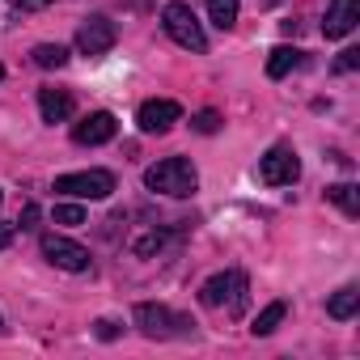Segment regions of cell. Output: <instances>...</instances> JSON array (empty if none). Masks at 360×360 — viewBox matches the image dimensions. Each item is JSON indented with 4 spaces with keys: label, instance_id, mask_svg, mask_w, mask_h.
<instances>
[{
    "label": "cell",
    "instance_id": "6da1fadb",
    "mask_svg": "<svg viewBox=\"0 0 360 360\" xmlns=\"http://www.w3.org/2000/svg\"><path fill=\"white\" fill-rule=\"evenodd\" d=\"M144 187L157 195H174V200H187L200 187V169L191 165V157H165L157 165L144 169Z\"/></svg>",
    "mask_w": 360,
    "mask_h": 360
},
{
    "label": "cell",
    "instance_id": "7a4b0ae2",
    "mask_svg": "<svg viewBox=\"0 0 360 360\" xmlns=\"http://www.w3.org/2000/svg\"><path fill=\"white\" fill-rule=\"evenodd\" d=\"M161 26H165V34H169L178 47H187V51H195V56L208 51V34H204L200 18L191 13V5H183V0H169V5H165Z\"/></svg>",
    "mask_w": 360,
    "mask_h": 360
},
{
    "label": "cell",
    "instance_id": "3957f363",
    "mask_svg": "<svg viewBox=\"0 0 360 360\" xmlns=\"http://www.w3.org/2000/svg\"><path fill=\"white\" fill-rule=\"evenodd\" d=\"M200 301L208 309H221L229 301V314L238 318L246 309V276L242 271H217V276H208L204 288H200Z\"/></svg>",
    "mask_w": 360,
    "mask_h": 360
},
{
    "label": "cell",
    "instance_id": "277c9868",
    "mask_svg": "<svg viewBox=\"0 0 360 360\" xmlns=\"http://www.w3.org/2000/svg\"><path fill=\"white\" fill-rule=\"evenodd\" d=\"M56 191L72 195V200H106L115 191V174L110 169H77V174H60Z\"/></svg>",
    "mask_w": 360,
    "mask_h": 360
},
{
    "label": "cell",
    "instance_id": "5b68a950",
    "mask_svg": "<svg viewBox=\"0 0 360 360\" xmlns=\"http://www.w3.org/2000/svg\"><path fill=\"white\" fill-rule=\"evenodd\" d=\"M297 178H301V161H297L292 148L276 144V148H267L259 157V183H267V187H292Z\"/></svg>",
    "mask_w": 360,
    "mask_h": 360
},
{
    "label": "cell",
    "instance_id": "8992f818",
    "mask_svg": "<svg viewBox=\"0 0 360 360\" xmlns=\"http://www.w3.org/2000/svg\"><path fill=\"white\" fill-rule=\"evenodd\" d=\"M131 318H136L140 335H148V339H174V335H183V326H187V318H178V314H169L165 305H153V301H140L131 309Z\"/></svg>",
    "mask_w": 360,
    "mask_h": 360
},
{
    "label": "cell",
    "instance_id": "52a82bcc",
    "mask_svg": "<svg viewBox=\"0 0 360 360\" xmlns=\"http://www.w3.org/2000/svg\"><path fill=\"white\" fill-rule=\"evenodd\" d=\"M43 259L47 263H56L60 271H89V250L81 246V242H72V238H64V233H43Z\"/></svg>",
    "mask_w": 360,
    "mask_h": 360
},
{
    "label": "cell",
    "instance_id": "ba28073f",
    "mask_svg": "<svg viewBox=\"0 0 360 360\" xmlns=\"http://www.w3.org/2000/svg\"><path fill=\"white\" fill-rule=\"evenodd\" d=\"M119 43V26L110 22V18H85L81 26H77V51L81 56H106L110 47Z\"/></svg>",
    "mask_w": 360,
    "mask_h": 360
},
{
    "label": "cell",
    "instance_id": "9c48e42d",
    "mask_svg": "<svg viewBox=\"0 0 360 360\" xmlns=\"http://www.w3.org/2000/svg\"><path fill=\"white\" fill-rule=\"evenodd\" d=\"M178 119H183V106L169 102V98H148V102L136 110V123H140L144 136H165Z\"/></svg>",
    "mask_w": 360,
    "mask_h": 360
},
{
    "label": "cell",
    "instance_id": "30bf717a",
    "mask_svg": "<svg viewBox=\"0 0 360 360\" xmlns=\"http://www.w3.org/2000/svg\"><path fill=\"white\" fill-rule=\"evenodd\" d=\"M115 131H119L115 115H110V110H94V115H85V119L72 127V140H77V144H85V148H98V144L115 140Z\"/></svg>",
    "mask_w": 360,
    "mask_h": 360
},
{
    "label": "cell",
    "instance_id": "8fae6325",
    "mask_svg": "<svg viewBox=\"0 0 360 360\" xmlns=\"http://www.w3.org/2000/svg\"><path fill=\"white\" fill-rule=\"evenodd\" d=\"M360 22V0H330L326 18H322V34L326 39H347Z\"/></svg>",
    "mask_w": 360,
    "mask_h": 360
},
{
    "label": "cell",
    "instance_id": "7c38bea8",
    "mask_svg": "<svg viewBox=\"0 0 360 360\" xmlns=\"http://www.w3.org/2000/svg\"><path fill=\"white\" fill-rule=\"evenodd\" d=\"M39 115H43L47 123L72 119V94H68V89H39Z\"/></svg>",
    "mask_w": 360,
    "mask_h": 360
},
{
    "label": "cell",
    "instance_id": "4fadbf2b",
    "mask_svg": "<svg viewBox=\"0 0 360 360\" xmlns=\"http://www.w3.org/2000/svg\"><path fill=\"white\" fill-rule=\"evenodd\" d=\"M356 309H360V288L356 284H343L330 301H326V314L335 318V322H347V318H356Z\"/></svg>",
    "mask_w": 360,
    "mask_h": 360
},
{
    "label": "cell",
    "instance_id": "5bb4252c",
    "mask_svg": "<svg viewBox=\"0 0 360 360\" xmlns=\"http://www.w3.org/2000/svg\"><path fill=\"white\" fill-rule=\"evenodd\" d=\"M301 60H305V56H301L297 47H276V51L267 56V77H271V81H284L292 68H301Z\"/></svg>",
    "mask_w": 360,
    "mask_h": 360
},
{
    "label": "cell",
    "instance_id": "9a60e30c",
    "mask_svg": "<svg viewBox=\"0 0 360 360\" xmlns=\"http://www.w3.org/2000/svg\"><path fill=\"white\" fill-rule=\"evenodd\" d=\"M326 200L343 212V217H360V187H352V183H335V187H326Z\"/></svg>",
    "mask_w": 360,
    "mask_h": 360
},
{
    "label": "cell",
    "instance_id": "2e32d148",
    "mask_svg": "<svg viewBox=\"0 0 360 360\" xmlns=\"http://www.w3.org/2000/svg\"><path fill=\"white\" fill-rule=\"evenodd\" d=\"M208 18L217 30H233L238 26V0H208Z\"/></svg>",
    "mask_w": 360,
    "mask_h": 360
},
{
    "label": "cell",
    "instance_id": "e0dca14e",
    "mask_svg": "<svg viewBox=\"0 0 360 360\" xmlns=\"http://www.w3.org/2000/svg\"><path fill=\"white\" fill-rule=\"evenodd\" d=\"M30 60H34L39 68H64V64H68V47H60V43H39V47L30 51Z\"/></svg>",
    "mask_w": 360,
    "mask_h": 360
},
{
    "label": "cell",
    "instance_id": "ac0fdd59",
    "mask_svg": "<svg viewBox=\"0 0 360 360\" xmlns=\"http://www.w3.org/2000/svg\"><path fill=\"white\" fill-rule=\"evenodd\" d=\"M284 314H288V305H284V301H271V305H267V309H263V314L255 318V326H250V330H255V335L263 339V335H271V330H276V326L284 322Z\"/></svg>",
    "mask_w": 360,
    "mask_h": 360
},
{
    "label": "cell",
    "instance_id": "d6986e66",
    "mask_svg": "<svg viewBox=\"0 0 360 360\" xmlns=\"http://www.w3.org/2000/svg\"><path fill=\"white\" fill-rule=\"evenodd\" d=\"M56 225H68V229H77V225H85V208L81 204H56Z\"/></svg>",
    "mask_w": 360,
    "mask_h": 360
},
{
    "label": "cell",
    "instance_id": "ffe728a7",
    "mask_svg": "<svg viewBox=\"0 0 360 360\" xmlns=\"http://www.w3.org/2000/svg\"><path fill=\"white\" fill-rule=\"evenodd\" d=\"M161 246H165V233H161V229H157V233H144L140 242H131V250H136L140 259H148V255H157Z\"/></svg>",
    "mask_w": 360,
    "mask_h": 360
},
{
    "label": "cell",
    "instance_id": "44dd1931",
    "mask_svg": "<svg viewBox=\"0 0 360 360\" xmlns=\"http://www.w3.org/2000/svg\"><path fill=\"white\" fill-rule=\"evenodd\" d=\"M191 127H195V131H204V136H212V131L221 127V115H217V110H200V115L191 119Z\"/></svg>",
    "mask_w": 360,
    "mask_h": 360
},
{
    "label": "cell",
    "instance_id": "7402d4cb",
    "mask_svg": "<svg viewBox=\"0 0 360 360\" xmlns=\"http://www.w3.org/2000/svg\"><path fill=\"white\" fill-rule=\"evenodd\" d=\"M339 72H356L360 68V47H347V51H339V64H335Z\"/></svg>",
    "mask_w": 360,
    "mask_h": 360
},
{
    "label": "cell",
    "instance_id": "603a6c76",
    "mask_svg": "<svg viewBox=\"0 0 360 360\" xmlns=\"http://www.w3.org/2000/svg\"><path fill=\"white\" fill-rule=\"evenodd\" d=\"M34 221H39V204H34V200H26V208H22V217H18V225H13V229H34Z\"/></svg>",
    "mask_w": 360,
    "mask_h": 360
},
{
    "label": "cell",
    "instance_id": "cb8c5ba5",
    "mask_svg": "<svg viewBox=\"0 0 360 360\" xmlns=\"http://www.w3.org/2000/svg\"><path fill=\"white\" fill-rule=\"evenodd\" d=\"M47 5H56V0H18V9H22V13H34V9H47Z\"/></svg>",
    "mask_w": 360,
    "mask_h": 360
},
{
    "label": "cell",
    "instance_id": "d4e9b609",
    "mask_svg": "<svg viewBox=\"0 0 360 360\" xmlns=\"http://www.w3.org/2000/svg\"><path fill=\"white\" fill-rule=\"evenodd\" d=\"M115 335H119V326H115L110 318H102V322H98V339H115Z\"/></svg>",
    "mask_w": 360,
    "mask_h": 360
},
{
    "label": "cell",
    "instance_id": "484cf974",
    "mask_svg": "<svg viewBox=\"0 0 360 360\" xmlns=\"http://www.w3.org/2000/svg\"><path fill=\"white\" fill-rule=\"evenodd\" d=\"M13 242V225H5V221H0V250H5Z\"/></svg>",
    "mask_w": 360,
    "mask_h": 360
},
{
    "label": "cell",
    "instance_id": "4316f807",
    "mask_svg": "<svg viewBox=\"0 0 360 360\" xmlns=\"http://www.w3.org/2000/svg\"><path fill=\"white\" fill-rule=\"evenodd\" d=\"M0 81H5V64H0Z\"/></svg>",
    "mask_w": 360,
    "mask_h": 360
},
{
    "label": "cell",
    "instance_id": "83f0119b",
    "mask_svg": "<svg viewBox=\"0 0 360 360\" xmlns=\"http://www.w3.org/2000/svg\"><path fill=\"white\" fill-rule=\"evenodd\" d=\"M0 330H5V318H0Z\"/></svg>",
    "mask_w": 360,
    "mask_h": 360
},
{
    "label": "cell",
    "instance_id": "f1b7e54d",
    "mask_svg": "<svg viewBox=\"0 0 360 360\" xmlns=\"http://www.w3.org/2000/svg\"><path fill=\"white\" fill-rule=\"evenodd\" d=\"M0 200H5V195H0Z\"/></svg>",
    "mask_w": 360,
    "mask_h": 360
}]
</instances>
